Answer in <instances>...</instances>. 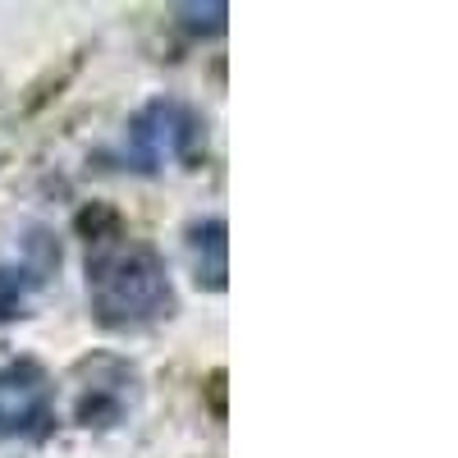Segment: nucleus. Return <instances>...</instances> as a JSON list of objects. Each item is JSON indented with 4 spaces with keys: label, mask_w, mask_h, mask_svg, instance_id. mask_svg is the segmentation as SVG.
Wrapping results in <instances>:
<instances>
[{
    "label": "nucleus",
    "mask_w": 458,
    "mask_h": 458,
    "mask_svg": "<svg viewBox=\"0 0 458 458\" xmlns=\"http://www.w3.org/2000/svg\"><path fill=\"white\" fill-rule=\"evenodd\" d=\"M202 147V120L179 101H151L129 124V157L138 170H161L165 161H193Z\"/></svg>",
    "instance_id": "2"
},
{
    "label": "nucleus",
    "mask_w": 458,
    "mask_h": 458,
    "mask_svg": "<svg viewBox=\"0 0 458 458\" xmlns=\"http://www.w3.org/2000/svg\"><path fill=\"white\" fill-rule=\"evenodd\" d=\"M88 293L106 330H142L174 312V284L161 252L133 239L110 211H88Z\"/></svg>",
    "instance_id": "1"
},
{
    "label": "nucleus",
    "mask_w": 458,
    "mask_h": 458,
    "mask_svg": "<svg viewBox=\"0 0 458 458\" xmlns=\"http://www.w3.org/2000/svg\"><path fill=\"white\" fill-rule=\"evenodd\" d=\"M179 14H183V23L188 28H211V32H220L225 28V14H229V5H179Z\"/></svg>",
    "instance_id": "6"
},
{
    "label": "nucleus",
    "mask_w": 458,
    "mask_h": 458,
    "mask_svg": "<svg viewBox=\"0 0 458 458\" xmlns=\"http://www.w3.org/2000/svg\"><path fill=\"white\" fill-rule=\"evenodd\" d=\"M55 422V386L37 362L0 367V440H42Z\"/></svg>",
    "instance_id": "3"
},
{
    "label": "nucleus",
    "mask_w": 458,
    "mask_h": 458,
    "mask_svg": "<svg viewBox=\"0 0 458 458\" xmlns=\"http://www.w3.org/2000/svg\"><path fill=\"white\" fill-rule=\"evenodd\" d=\"M188 248H193V271H198V284H207V289H225L229 280V239H225V220L220 216H211V220H202V225H193V234H188Z\"/></svg>",
    "instance_id": "4"
},
{
    "label": "nucleus",
    "mask_w": 458,
    "mask_h": 458,
    "mask_svg": "<svg viewBox=\"0 0 458 458\" xmlns=\"http://www.w3.org/2000/svg\"><path fill=\"white\" fill-rule=\"evenodd\" d=\"M37 280H42V276H37L32 266H23V261H5V266H0V326L23 317L28 293H32Z\"/></svg>",
    "instance_id": "5"
}]
</instances>
